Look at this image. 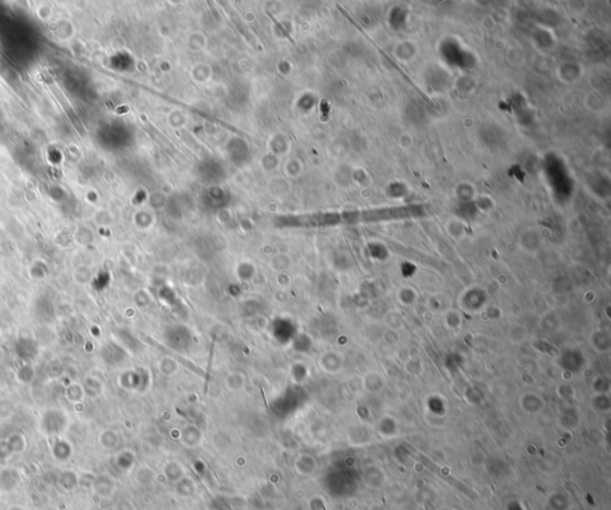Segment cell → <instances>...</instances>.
Returning a JSON list of instances; mask_svg holds the SVG:
<instances>
[{
	"instance_id": "6da1fadb",
	"label": "cell",
	"mask_w": 611,
	"mask_h": 510,
	"mask_svg": "<svg viewBox=\"0 0 611 510\" xmlns=\"http://www.w3.org/2000/svg\"><path fill=\"white\" fill-rule=\"evenodd\" d=\"M323 110H324V111H323V112H324V115H325V114H327V109H326V103H323ZM323 120H324V121H325V116H324V117H323Z\"/></svg>"
}]
</instances>
